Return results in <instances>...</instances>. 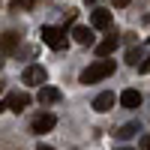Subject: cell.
I'll list each match as a JSON object with an SVG mask.
<instances>
[{
  "label": "cell",
  "instance_id": "2e32d148",
  "mask_svg": "<svg viewBox=\"0 0 150 150\" xmlns=\"http://www.w3.org/2000/svg\"><path fill=\"white\" fill-rule=\"evenodd\" d=\"M141 147H144V150H150V135H144V138H141Z\"/></svg>",
  "mask_w": 150,
  "mask_h": 150
},
{
  "label": "cell",
  "instance_id": "9a60e30c",
  "mask_svg": "<svg viewBox=\"0 0 150 150\" xmlns=\"http://www.w3.org/2000/svg\"><path fill=\"white\" fill-rule=\"evenodd\" d=\"M126 60H129L132 66H138V60H141V51H138V48H132V51L126 54Z\"/></svg>",
  "mask_w": 150,
  "mask_h": 150
},
{
  "label": "cell",
  "instance_id": "3957f363",
  "mask_svg": "<svg viewBox=\"0 0 150 150\" xmlns=\"http://www.w3.org/2000/svg\"><path fill=\"white\" fill-rule=\"evenodd\" d=\"M21 81H24V84H33V87H45L48 72H45L42 66H27V69L21 72Z\"/></svg>",
  "mask_w": 150,
  "mask_h": 150
},
{
  "label": "cell",
  "instance_id": "8992f818",
  "mask_svg": "<svg viewBox=\"0 0 150 150\" xmlns=\"http://www.w3.org/2000/svg\"><path fill=\"white\" fill-rule=\"evenodd\" d=\"M39 105H54V102H60V90L57 87H39Z\"/></svg>",
  "mask_w": 150,
  "mask_h": 150
},
{
  "label": "cell",
  "instance_id": "cb8c5ba5",
  "mask_svg": "<svg viewBox=\"0 0 150 150\" xmlns=\"http://www.w3.org/2000/svg\"><path fill=\"white\" fill-rule=\"evenodd\" d=\"M123 150H129V147H123Z\"/></svg>",
  "mask_w": 150,
  "mask_h": 150
},
{
  "label": "cell",
  "instance_id": "ac0fdd59",
  "mask_svg": "<svg viewBox=\"0 0 150 150\" xmlns=\"http://www.w3.org/2000/svg\"><path fill=\"white\" fill-rule=\"evenodd\" d=\"M132 0H114V6H129Z\"/></svg>",
  "mask_w": 150,
  "mask_h": 150
},
{
  "label": "cell",
  "instance_id": "8fae6325",
  "mask_svg": "<svg viewBox=\"0 0 150 150\" xmlns=\"http://www.w3.org/2000/svg\"><path fill=\"white\" fill-rule=\"evenodd\" d=\"M93 108L96 111H111V108H114V93H99L93 99Z\"/></svg>",
  "mask_w": 150,
  "mask_h": 150
},
{
  "label": "cell",
  "instance_id": "e0dca14e",
  "mask_svg": "<svg viewBox=\"0 0 150 150\" xmlns=\"http://www.w3.org/2000/svg\"><path fill=\"white\" fill-rule=\"evenodd\" d=\"M141 72H150V57H147L144 63H141Z\"/></svg>",
  "mask_w": 150,
  "mask_h": 150
},
{
  "label": "cell",
  "instance_id": "7c38bea8",
  "mask_svg": "<svg viewBox=\"0 0 150 150\" xmlns=\"http://www.w3.org/2000/svg\"><path fill=\"white\" fill-rule=\"evenodd\" d=\"M72 39L78 42V45H90L93 42V33H90V27H81V24H78V27L72 30Z\"/></svg>",
  "mask_w": 150,
  "mask_h": 150
},
{
  "label": "cell",
  "instance_id": "4fadbf2b",
  "mask_svg": "<svg viewBox=\"0 0 150 150\" xmlns=\"http://www.w3.org/2000/svg\"><path fill=\"white\" fill-rule=\"evenodd\" d=\"M135 132H141V126H138V123H123V126H120V129H117L114 135H117L120 141H126V138H132Z\"/></svg>",
  "mask_w": 150,
  "mask_h": 150
},
{
  "label": "cell",
  "instance_id": "44dd1931",
  "mask_svg": "<svg viewBox=\"0 0 150 150\" xmlns=\"http://www.w3.org/2000/svg\"><path fill=\"white\" fill-rule=\"evenodd\" d=\"M0 93H3V81H0Z\"/></svg>",
  "mask_w": 150,
  "mask_h": 150
},
{
  "label": "cell",
  "instance_id": "9c48e42d",
  "mask_svg": "<svg viewBox=\"0 0 150 150\" xmlns=\"http://www.w3.org/2000/svg\"><path fill=\"white\" fill-rule=\"evenodd\" d=\"M0 48H3V51L6 54H12V51H18V33H3V36H0Z\"/></svg>",
  "mask_w": 150,
  "mask_h": 150
},
{
  "label": "cell",
  "instance_id": "ba28073f",
  "mask_svg": "<svg viewBox=\"0 0 150 150\" xmlns=\"http://www.w3.org/2000/svg\"><path fill=\"white\" fill-rule=\"evenodd\" d=\"M120 105L123 108H138L141 105V93L138 90H123L120 93Z\"/></svg>",
  "mask_w": 150,
  "mask_h": 150
},
{
  "label": "cell",
  "instance_id": "603a6c76",
  "mask_svg": "<svg viewBox=\"0 0 150 150\" xmlns=\"http://www.w3.org/2000/svg\"><path fill=\"white\" fill-rule=\"evenodd\" d=\"M0 66H3V57H0Z\"/></svg>",
  "mask_w": 150,
  "mask_h": 150
},
{
  "label": "cell",
  "instance_id": "5b68a950",
  "mask_svg": "<svg viewBox=\"0 0 150 150\" xmlns=\"http://www.w3.org/2000/svg\"><path fill=\"white\" fill-rule=\"evenodd\" d=\"M6 105H9V111H15V114H21L24 108L30 105V93H12L9 99H6Z\"/></svg>",
  "mask_w": 150,
  "mask_h": 150
},
{
  "label": "cell",
  "instance_id": "30bf717a",
  "mask_svg": "<svg viewBox=\"0 0 150 150\" xmlns=\"http://www.w3.org/2000/svg\"><path fill=\"white\" fill-rule=\"evenodd\" d=\"M114 48H117V36L111 33V36H105V39L96 45V54H99V57H108L111 51H114Z\"/></svg>",
  "mask_w": 150,
  "mask_h": 150
},
{
  "label": "cell",
  "instance_id": "6da1fadb",
  "mask_svg": "<svg viewBox=\"0 0 150 150\" xmlns=\"http://www.w3.org/2000/svg\"><path fill=\"white\" fill-rule=\"evenodd\" d=\"M111 72H114V60H96L81 72V84H96V81L108 78Z\"/></svg>",
  "mask_w": 150,
  "mask_h": 150
},
{
  "label": "cell",
  "instance_id": "7402d4cb",
  "mask_svg": "<svg viewBox=\"0 0 150 150\" xmlns=\"http://www.w3.org/2000/svg\"><path fill=\"white\" fill-rule=\"evenodd\" d=\"M84 3H93V0H84Z\"/></svg>",
  "mask_w": 150,
  "mask_h": 150
},
{
  "label": "cell",
  "instance_id": "d6986e66",
  "mask_svg": "<svg viewBox=\"0 0 150 150\" xmlns=\"http://www.w3.org/2000/svg\"><path fill=\"white\" fill-rule=\"evenodd\" d=\"M36 150H54V147H48V144H39V147H36Z\"/></svg>",
  "mask_w": 150,
  "mask_h": 150
},
{
  "label": "cell",
  "instance_id": "5bb4252c",
  "mask_svg": "<svg viewBox=\"0 0 150 150\" xmlns=\"http://www.w3.org/2000/svg\"><path fill=\"white\" fill-rule=\"evenodd\" d=\"M36 0H12V12H18V9H33Z\"/></svg>",
  "mask_w": 150,
  "mask_h": 150
},
{
  "label": "cell",
  "instance_id": "7a4b0ae2",
  "mask_svg": "<svg viewBox=\"0 0 150 150\" xmlns=\"http://www.w3.org/2000/svg\"><path fill=\"white\" fill-rule=\"evenodd\" d=\"M39 36H42V42H45L48 48H54V51L66 48V30H60V27H51V24H45Z\"/></svg>",
  "mask_w": 150,
  "mask_h": 150
},
{
  "label": "cell",
  "instance_id": "277c9868",
  "mask_svg": "<svg viewBox=\"0 0 150 150\" xmlns=\"http://www.w3.org/2000/svg\"><path fill=\"white\" fill-rule=\"evenodd\" d=\"M54 123H57V117H54V114H39V117H33L30 129H33L36 135H42V132H51V129H54Z\"/></svg>",
  "mask_w": 150,
  "mask_h": 150
},
{
  "label": "cell",
  "instance_id": "52a82bcc",
  "mask_svg": "<svg viewBox=\"0 0 150 150\" xmlns=\"http://www.w3.org/2000/svg\"><path fill=\"white\" fill-rule=\"evenodd\" d=\"M90 21H93L96 30H108V27H111V12H108V9H96Z\"/></svg>",
  "mask_w": 150,
  "mask_h": 150
},
{
  "label": "cell",
  "instance_id": "ffe728a7",
  "mask_svg": "<svg viewBox=\"0 0 150 150\" xmlns=\"http://www.w3.org/2000/svg\"><path fill=\"white\" fill-rule=\"evenodd\" d=\"M6 108H9V105H6V102H0V111H6Z\"/></svg>",
  "mask_w": 150,
  "mask_h": 150
}]
</instances>
